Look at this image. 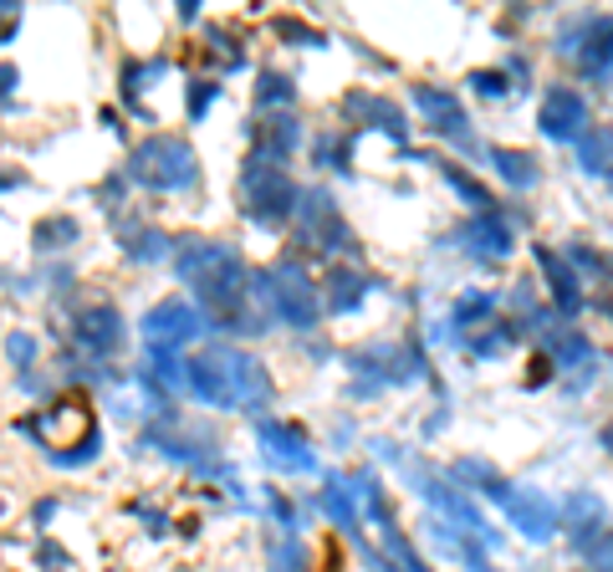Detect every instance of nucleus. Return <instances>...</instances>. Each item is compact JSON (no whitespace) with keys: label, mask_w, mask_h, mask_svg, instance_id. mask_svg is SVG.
<instances>
[{"label":"nucleus","mask_w":613,"mask_h":572,"mask_svg":"<svg viewBox=\"0 0 613 572\" xmlns=\"http://www.w3.org/2000/svg\"><path fill=\"white\" fill-rule=\"evenodd\" d=\"M184 388L210 409H261L271 399L266 363L241 353V348H205L199 358H189L184 363Z\"/></svg>","instance_id":"nucleus-1"},{"label":"nucleus","mask_w":613,"mask_h":572,"mask_svg":"<svg viewBox=\"0 0 613 572\" xmlns=\"http://www.w3.org/2000/svg\"><path fill=\"white\" fill-rule=\"evenodd\" d=\"M180 282L195 291L199 302H210L220 318H241V302H246V261L231 240H184L180 246Z\"/></svg>","instance_id":"nucleus-2"},{"label":"nucleus","mask_w":613,"mask_h":572,"mask_svg":"<svg viewBox=\"0 0 613 572\" xmlns=\"http://www.w3.org/2000/svg\"><path fill=\"white\" fill-rule=\"evenodd\" d=\"M21 430L41 439L57 465H87V460H93V450L102 445L98 424H93V414H87L83 399H62V405L41 409V414H32Z\"/></svg>","instance_id":"nucleus-3"},{"label":"nucleus","mask_w":613,"mask_h":572,"mask_svg":"<svg viewBox=\"0 0 613 572\" xmlns=\"http://www.w3.org/2000/svg\"><path fill=\"white\" fill-rule=\"evenodd\" d=\"M128 174L138 179L144 189H159V195H180V189H189L199 179V159L195 149L184 144V138H144L138 149H133L128 159Z\"/></svg>","instance_id":"nucleus-4"},{"label":"nucleus","mask_w":613,"mask_h":572,"mask_svg":"<svg viewBox=\"0 0 613 572\" xmlns=\"http://www.w3.org/2000/svg\"><path fill=\"white\" fill-rule=\"evenodd\" d=\"M199 333H205V312L195 302H184V297H169V302L149 307V318H144V343H149L154 358L184 353Z\"/></svg>","instance_id":"nucleus-5"},{"label":"nucleus","mask_w":613,"mask_h":572,"mask_svg":"<svg viewBox=\"0 0 613 572\" xmlns=\"http://www.w3.org/2000/svg\"><path fill=\"white\" fill-rule=\"evenodd\" d=\"M241 200H246L250 220H261V225H282L292 210H297V185L286 179V169H277L271 159H256L246 169V179H241Z\"/></svg>","instance_id":"nucleus-6"},{"label":"nucleus","mask_w":613,"mask_h":572,"mask_svg":"<svg viewBox=\"0 0 613 572\" xmlns=\"http://www.w3.org/2000/svg\"><path fill=\"white\" fill-rule=\"evenodd\" d=\"M261 302L277 307V318L292 322V327H312L317 322V286L307 282V271L292 266V261H282V266L271 271V276H261Z\"/></svg>","instance_id":"nucleus-7"},{"label":"nucleus","mask_w":613,"mask_h":572,"mask_svg":"<svg viewBox=\"0 0 613 572\" xmlns=\"http://www.w3.org/2000/svg\"><path fill=\"white\" fill-rule=\"evenodd\" d=\"M256 439H261V460L277 465V471H312V445L292 430V424L261 420L256 424Z\"/></svg>","instance_id":"nucleus-8"},{"label":"nucleus","mask_w":613,"mask_h":572,"mask_svg":"<svg viewBox=\"0 0 613 572\" xmlns=\"http://www.w3.org/2000/svg\"><path fill=\"white\" fill-rule=\"evenodd\" d=\"M501 506H506V517H512L531 542H548L552 537V522H557V511H552V496L542 490H527V486H506L501 490Z\"/></svg>","instance_id":"nucleus-9"},{"label":"nucleus","mask_w":613,"mask_h":572,"mask_svg":"<svg viewBox=\"0 0 613 572\" xmlns=\"http://www.w3.org/2000/svg\"><path fill=\"white\" fill-rule=\"evenodd\" d=\"M72 343L87 348V353H118V348H123V318L102 302L87 307V312H77V322H72Z\"/></svg>","instance_id":"nucleus-10"},{"label":"nucleus","mask_w":613,"mask_h":572,"mask_svg":"<svg viewBox=\"0 0 613 572\" xmlns=\"http://www.w3.org/2000/svg\"><path fill=\"white\" fill-rule=\"evenodd\" d=\"M542 128L548 138H578V128H588V108L573 87H552L542 102Z\"/></svg>","instance_id":"nucleus-11"},{"label":"nucleus","mask_w":613,"mask_h":572,"mask_svg":"<svg viewBox=\"0 0 613 572\" xmlns=\"http://www.w3.org/2000/svg\"><path fill=\"white\" fill-rule=\"evenodd\" d=\"M465 240H470V251H481V256H506L512 251V225L501 215H476Z\"/></svg>","instance_id":"nucleus-12"},{"label":"nucleus","mask_w":613,"mask_h":572,"mask_svg":"<svg viewBox=\"0 0 613 572\" xmlns=\"http://www.w3.org/2000/svg\"><path fill=\"white\" fill-rule=\"evenodd\" d=\"M419 108L430 113V128L445 138H461L465 119H461V102L450 98V92H434V87H419Z\"/></svg>","instance_id":"nucleus-13"},{"label":"nucleus","mask_w":613,"mask_h":572,"mask_svg":"<svg viewBox=\"0 0 613 572\" xmlns=\"http://www.w3.org/2000/svg\"><path fill=\"white\" fill-rule=\"evenodd\" d=\"M343 108H348L353 119H373L379 128H389V134H404V119H399L394 108H389V102H379V98H348Z\"/></svg>","instance_id":"nucleus-14"},{"label":"nucleus","mask_w":613,"mask_h":572,"mask_svg":"<svg viewBox=\"0 0 613 572\" xmlns=\"http://www.w3.org/2000/svg\"><path fill=\"white\" fill-rule=\"evenodd\" d=\"M583 164L593 169V174H609L613 169V134L609 128H593V138L583 144Z\"/></svg>","instance_id":"nucleus-15"},{"label":"nucleus","mask_w":613,"mask_h":572,"mask_svg":"<svg viewBox=\"0 0 613 572\" xmlns=\"http://www.w3.org/2000/svg\"><path fill=\"white\" fill-rule=\"evenodd\" d=\"M496 164H501V174H506L512 185H531V179H537V174H531V159H527V153H506V149H501Z\"/></svg>","instance_id":"nucleus-16"},{"label":"nucleus","mask_w":613,"mask_h":572,"mask_svg":"<svg viewBox=\"0 0 613 572\" xmlns=\"http://www.w3.org/2000/svg\"><path fill=\"white\" fill-rule=\"evenodd\" d=\"M358 276H348V271H338V276H332V291H338V297H332V307H338V312H343V307H358Z\"/></svg>","instance_id":"nucleus-17"},{"label":"nucleus","mask_w":613,"mask_h":572,"mask_svg":"<svg viewBox=\"0 0 613 572\" xmlns=\"http://www.w3.org/2000/svg\"><path fill=\"white\" fill-rule=\"evenodd\" d=\"M256 98H261V108H266V102H292V83H286L282 72H266L261 92H256Z\"/></svg>","instance_id":"nucleus-18"},{"label":"nucleus","mask_w":613,"mask_h":572,"mask_svg":"<svg viewBox=\"0 0 613 572\" xmlns=\"http://www.w3.org/2000/svg\"><path fill=\"white\" fill-rule=\"evenodd\" d=\"M11 358H16V363H32V358H36V343H32L26 333L11 337Z\"/></svg>","instance_id":"nucleus-19"},{"label":"nucleus","mask_w":613,"mask_h":572,"mask_svg":"<svg viewBox=\"0 0 613 572\" xmlns=\"http://www.w3.org/2000/svg\"><path fill=\"white\" fill-rule=\"evenodd\" d=\"M593 562H598V572H613V537L603 542V547H598L593 552Z\"/></svg>","instance_id":"nucleus-20"},{"label":"nucleus","mask_w":613,"mask_h":572,"mask_svg":"<svg viewBox=\"0 0 613 572\" xmlns=\"http://www.w3.org/2000/svg\"><path fill=\"white\" fill-rule=\"evenodd\" d=\"M16 87V67H0V92H11Z\"/></svg>","instance_id":"nucleus-21"},{"label":"nucleus","mask_w":613,"mask_h":572,"mask_svg":"<svg viewBox=\"0 0 613 572\" xmlns=\"http://www.w3.org/2000/svg\"><path fill=\"white\" fill-rule=\"evenodd\" d=\"M603 439H609V450H613V424H609V435H603Z\"/></svg>","instance_id":"nucleus-22"},{"label":"nucleus","mask_w":613,"mask_h":572,"mask_svg":"<svg viewBox=\"0 0 613 572\" xmlns=\"http://www.w3.org/2000/svg\"><path fill=\"white\" fill-rule=\"evenodd\" d=\"M470 568H476V572H491V568H481V562H470Z\"/></svg>","instance_id":"nucleus-23"}]
</instances>
